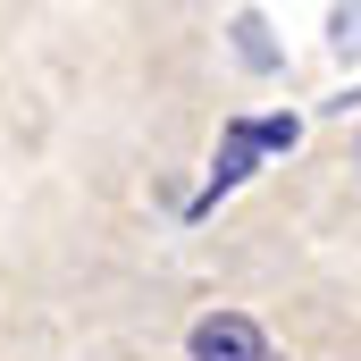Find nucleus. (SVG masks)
Here are the masks:
<instances>
[{"label": "nucleus", "mask_w": 361, "mask_h": 361, "mask_svg": "<svg viewBox=\"0 0 361 361\" xmlns=\"http://www.w3.org/2000/svg\"><path fill=\"white\" fill-rule=\"evenodd\" d=\"M286 143H294V118H235V126H227V143H219V169H210V193L193 202V219H202V210H210V202H219L227 185L244 177V169H252L261 152H286Z\"/></svg>", "instance_id": "f257e3e1"}, {"label": "nucleus", "mask_w": 361, "mask_h": 361, "mask_svg": "<svg viewBox=\"0 0 361 361\" xmlns=\"http://www.w3.org/2000/svg\"><path fill=\"white\" fill-rule=\"evenodd\" d=\"M193 361H269V353L244 311H210V319H193Z\"/></svg>", "instance_id": "f03ea898"}]
</instances>
